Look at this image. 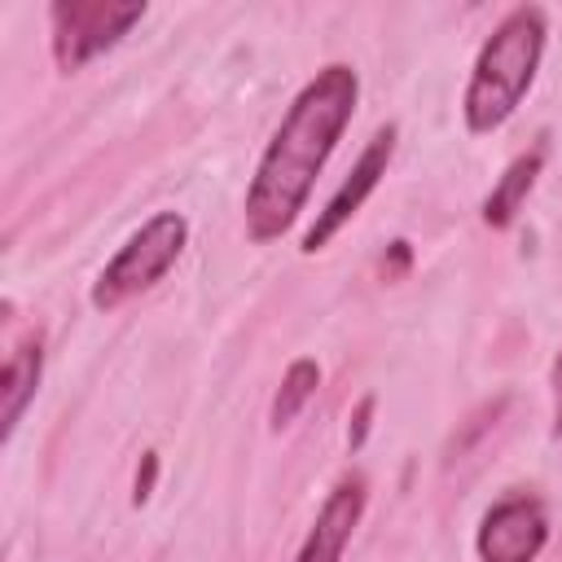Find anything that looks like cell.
Listing matches in <instances>:
<instances>
[{
    "instance_id": "cell-8",
    "label": "cell",
    "mask_w": 562,
    "mask_h": 562,
    "mask_svg": "<svg viewBox=\"0 0 562 562\" xmlns=\"http://www.w3.org/2000/svg\"><path fill=\"white\" fill-rule=\"evenodd\" d=\"M40 373H44V342L40 334H26L9 360H4V373H0V435L13 439L26 404L35 400V386H40Z\"/></svg>"
},
{
    "instance_id": "cell-13",
    "label": "cell",
    "mask_w": 562,
    "mask_h": 562,
    "mask_svg": "<svg viewBox=\"0 0 562 562\" xmlns=\"http://www.w3.org/2000/svg\"><path fill=\"white\" fill-rule=\"evenodd\" d=\"M549 395H553V426H549V435L562 439V347H558L553 369H549Z\"/></svg>"
},
{
    "instance_id": "cell-7",
    "label": "cell",
    "mask_w": 562,
    "mask_h": 562,
    "mask_svg": "<svg viewBox=\"0 0 562 562\" xmlns=\"http://www.w3.org/2000/svg\"><path fill=\"white\" fill-rule=\"evenodd\" d=\"M364 505H369V483H364L360 470H347L329 487L325 505L316 509V522L303 536L294 562H342V549L351 544V536H356V527L364 518Z\"/></svg>"
},
{
    "instance_id": "cell-6",
    "label": "cell",
    "mask_w": 562,
    "mask_h": 562,
    "mask_svg": "<svg viewBox=\"0 0 562 562\" xmlns=\"http://www.w3.org/2000/svg\"><path fill=\"white\" fill-rule=\"evenodd\" d=\"M395 123H386V127H378L373 136H369V145L360 149V158H356V167L347 171V180L334 189V198L316 211V220H312V228L303 233V255H316V250H325L334 237H338V228L364 206V198L382 184V176H386V167H391V158H395Z\"/></svg>"
},
{
    "instance_id": "cell-3",
    "label": "cell",
    "mask_w": 562,
    "mask_h": 562,
    "mask_svg": "<svg viewBox=\"0 0 562 562\" xmlns=\"http://www.w3.org/2000/svg\"><path fill=\"white\" fill-rule=\"evenodd\" d=\"M184 246H189V220H184L180 211H158V215H149V220L114 250V259L97 272L92 290H88V303H92L97 312H114V307H123L127 299L154 290V285L176 268V259L184 255Z\"/></svg>"
},
{
    "instance_id": "cell-4",
    "label": "cell",
    "mask_w": 562,
    "mask_h": 562,
    "mask_svg": "<svg viewBox=\"0 0 562 562\" xmlns=\"http://www.w3.org/2000/svg\"><path fill=\"white\" fill-rule=\"evenodd\" d=\"M145 18V0H57L48 4L53 61L61 75L83 70Z\"/></svg>"
},
{
    "instance_id": "cell-11",
    "label": "cell",
    "mask_w": 562,
    "mask_h": 562,
    "mask_svg": "<svg viewBox=\"0 0 562 562\" xmlns=\"http://www.w3.org/2000/svg\"><path fill=\"white\" fill-rule=\"evenodd\" d=\"M373 408H378V400L373 395H364L360 404H356V413H351V426H347V448L356 452V448H364V439H369V426H373Z\"/></svg>"
},
{
    "instance_id": "cell-5",
    "label": "cell",
    "mask_w": 562,
    "mask_h": 562,
    "mask_svg": "<svg viewBox=\"0 0 562 562\" xmlns=\"http://www.w3.org/2000/svg\"><path fill=\"white\" fill-rule=\"evenodd\" d=\"M544 544H549V514L544 501L531 492L501 496L474 531L479 562H536Z\"/></svg>"
},
{
    "instance_id": "cell-12",
    "label": "cell",
    "mask_w": 562,
    "mask_h": 562,
    "mask_svg": "<svg viewBox=\"0 0 562 562\" xmlns=\"http://www.w3.org/2000/svg\"><path fill=\"white\" fill-rule=\"evenodd\" d=\"M154 479H158V452H145V457H140V470H136V492H132V505H145V501H149Z\"/></svg>"
},
{
    "instance_id": "cell-1",
    "label": "cell",
    "mask_w": 562,
    "mask_h": 562,
    "mask_svg": "<svg viewBox=\"0 0 562 562\" xmlns=\"http://www.w3.org/2000/svg\"><path fill=\"white\" fill-rule=\"evenodd\" d=\"M356 101H360V79L347 61L321 66L299 88L246 184V237L255 246H268L294 228V220L303 215L316 189V176L325 171L334 145L342 140L356 114Z\"/></svg>"
},
{
    "instance_id": "cell-2",
    "label": "cell",
    "mask_w": 562,
    "mask_h": 562,
    "mask_svg": "<svg viewBox=\"0 0 562 562\" xmlns=\"http://www.w3.org/2000/svg\"><path fill=\"white\" fill-rule=\"evenodd\" d=\"M544 35H549L544 9L518 4L483 40L470 83H465V97H461V114L474 136H487L514 119V110L522 105V97L536 83V70L544 57Z\"/></svg>"
},
{
    "instance_id": "cell-10",
    "label": "cell",
    "mask_w": 562,
    "mask_h": 562,
    "mask_svg": "<svg viewBox=\"0 0 562 562\" xmlns=\"http://www.w3.org/2000/svg\"><path fill=\"white\" fill-rule=\"evenodd\" d=\"M316 386H321V364L307 360V356H299V360L285 369V378H281V386H277V395H272L268 426H272V430H285V426L307 408V400L316 395Z\"/></svg>"
},
{
    "instance_id": "cell-9",
    "label": "cell",
    "mask_w": 562,
    "mask_h": 562,
    "mask_svg": "<svg viewBox=\"0 0 562 562\" xmlns=\"http://www.w3.org/2000/svg\"><path fill=\"white\" fill-rule=\"evenodd\" d=\"M544 154H549V145H544V136H540L531 149H522V154L501 171V180H496L492 193L483 198V224H487V228H509V224L518 220L527 193L536 189V180H540V171H544Z\"/></svg>"
},
{
    "instance_id": "cell-14",
    "label": "cell",
    "mask_w": 562,
    "mask_h": 562,
    "mask_svg": "<svg viewBox=\"0 0 562 562\" xmlns=\"http://www.w3.org/2000/svg\"><path fill=\"white\" fill-rule=\"evenodd\" d=\"M408 263H413L408 241H391V255H382V272H386V281L404 277V272H408Z\"/></svg>"
}]
</instances>
